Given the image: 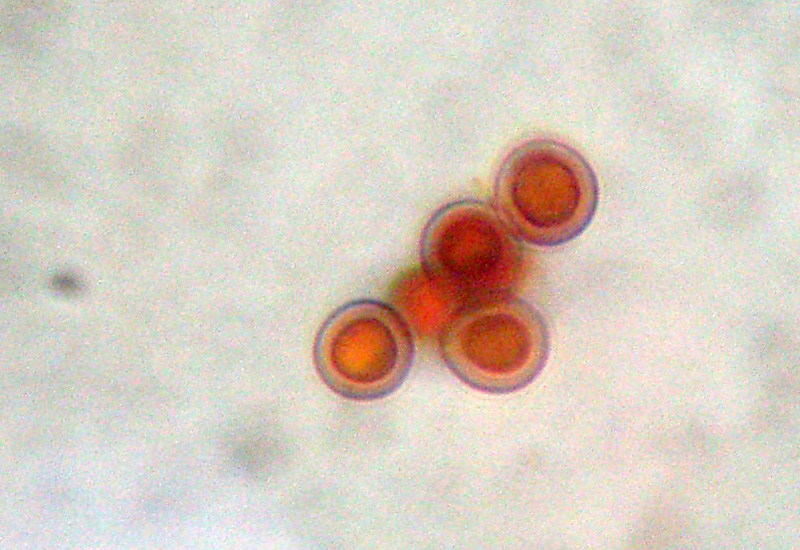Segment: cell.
<instances>
[{"label": "cell", "instance_id": "1", "mask_svg": "<svg viewBox=\"0 0 800 550\" xmlns=\"http://www.w3.org/2000/svg\"><path fill=\"white\" fill-rule=\"evenodd\" d=\"M494 206L527 244L555 247L581 235L599 201L596 175L568 144L536 138L513 148L493 185Z\"/></svg>", "mask_w": 800, "mask_h": 550}, {"label": "cell", "instance_id": "2", "mask_svg": "<svg viewBox=\"0 0 800 550\" xmlns=\"http://www.w3.org/2000/svg\"><path fill=\"white\" fill-rule=\"evenodd\" d=\"M437 342L442 361L459 380L494 395L532 383L550 350L542 314L512 294L460 307L438 331Z\"/></svg>", "mask_w": 800, "mask_h": 550}, {"label": "cell", "instance_id": "3", "mask_svg": "<svg viewBox=\"0 0 800 550\" xmlns=\"http://www.w3.org/2000/svg\"><path fill=\"white\" fill-rule=\"evenodd\" d=\"M419 254L424 275L459 307L510 295L526 259L523 242L495 206L477 198L436 210L421 233Z\"/></svg>", "mask_w": 800, "mask_h": 550}, {"label": "cell", "instance_id": "4", "mask_svg": "<svg viewBox=\"0 0 800 550\" xmlns=\"http://www.w3.org/2000/svg\"><path fill=\"white\" fill-rule=\"evenodd\" d=\"M415 357L412 327L393 303L361 298L334 310L315 341L314 360L330 388L353 399L398 389Z\"/></svg>", "mask_w": 800, "mask_h": 550}, {"label": "cell", "instance_id": "5", "mask_svg": "<svg viewBox=\"0 0 800 550\" xmlns=\"http://www.w3.org/2000/svg\"><path fill=\"white\" fill-rule=\"evenodd\" d=\"M394 298V305L407 321L414 320L423 328L437 327L438 331L460 308L431 283L420 267L400 276Z\"/></svg>", "mask_w": 800, "mask_h": 550}]
</instances>
